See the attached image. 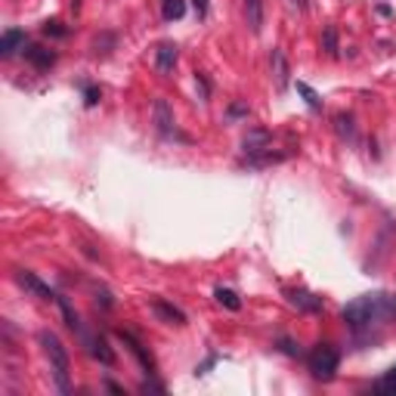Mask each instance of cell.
<instances>
[{"mask_svg":"<svg viewBox=\"0 0 396 396\" xmlns=\"http://www.w3.org/2000/svg\"><path fill=\"white\" fill-rule=\"evenodd\" d=\"M297 93H300L303 99H307V105H309V109H313V111H319V109H322V99H319V93H316V90L309 87L307 81H297Z\"/></svg>","mask_w":396,"mask_h":396,"instance_id":"obj_20","label":"cell"},{"mask_svg":"<svg viewBox=\"0 0 396 396\" xmlns=\"http://www.w3.org/2000/svg\"><path fill=\"white\" fill-rule=\"evenodd\" d=\"M56 303H59V309H62V319H65V325L71 328V332H81V319H78V313L71 309V303L65 300V297H56Z\"/></svg>","mask_w":396,"mask_h":396,"instance_id":"obj_18","label":"cell"},{"mask_svg":"<svg viewBox=\"0 0 396 396\" xmlns=\"http://www.w3.org/2000/svg\"><path fill=\"white\" fill-rule=\"evenodd\" d=\"M44 35L65 37V35H69V28H62V22H47V25H44Z\"/></svg>","mask_w":396,"mask_h":396,"instance_id":"obj_22","label":"cell"},{"mask_svg":"<svg viewBox=\"0 0 396 396\" xmlns=\"http://www.w3.org/2000/svg\"><path fill=\"white\" fill-rule=\"evenodd\" d=\"M25 47H28V37H25V31H19V28H6L3 37H0V56L3 59L16 56V53L25 50Z\"/></svg>","mask_w":396,"mask_h":396,"instance_id":"obj_7","label":"cell"},{"mask_svg":"<svg viewBox=\"0 0 396 396\" xmlns=\"http://www.w3.org/2000/svg\"><path fill=\"white\" fill-rule=\"evenodd\" d=\"M152 309H155V316H161L168 325H186V316H183V309H177L174 303L161 300V297H155V300H152Z\"/></svg>","mask_w":396,"mask_h":396,"instance_id":"obj_11","label":"cell"},{"mask_svg":"<svg viewBox=\"0 0 396 396\" xmlns=\"http://www.w3.org/2000/svg\"><path fill=\"white\" fill-rule=\"evenodd\" d=\"M140 390L143 393H164V384H158V381H143Z\"/></svg>","mask_w":396,"mask_h":396,"instance_id":"obj_24","label":"cell"},{"mask_svg":"<svg viewBox=\"0 0 396 396\" xmlns=\"http://www.w3.org/2000/svg\"><path fill=\"white\" fill-rule=\"evenodd\" d=\"M341 319L350 328H368L372 322H387L396 319V294H362L356 300H350L341 309Z\"/></svg>","mask_w":396,"mask_h":396,"instance_id":"obj_1","label":"cell"},{"mask_svg":"<svg viewBox=\"0 0 396 396\" xmlns=\"http://www.w3.org/2000/svg\"><path fill=\"white\" fill-rule=\"evenodd\" d=\"M37 341H41L44 353H47V359H50V372H53V378H56V387L62 393H69L71 390V384H69V350L62 347V341H59L53 332H41Z\"/></svg>","mask_w":396,"mask_h":396,"instance_id":"obj_2","label":"cell"},{"mask_svg":"<svg viewBox=\"0 0 396 396\" xmlns=\"http://www.w3.org/2000/svg\"><path fill=\"white\" fill-rule=\"evenodd\" d=\"M245 19H248V28L254 35H260L263 28V0H245Z\"/></svg>","mask_w":396,"mask_h":396,"instance_id":"obj_14","label":"cell"},{"mask_svg":"<svg viewBox=\"0 0 396 396\" xmlns=\"http://www.w3.org/2000/svg\"><path fill=\"white\" fill-rule=\"evenodd\" d=\"M161 16L168 19V22L183 19V16H186V0H164V3H161Z\"/></svg>","mask_w":396,"mask_h":396,"instance_id":"obj_17","label":"cell"},{"mask_svg":"<svg viewBox=\"0 0 396 396\" xmlns=\"http://www.w3.org/2000/svg\"><path fill=\"white\" fill-rule=\"evenodd\" d=\"M22 53L28 56V62L37 65V69H50V65L56 62V53H53V50H44V47H25Z\"/></svg>","mask_w":396,"mask_h":396,"instance_id":"obj_15","label":"cell"},{"mask_svg":"<svg viewBox=\"0 0 396 396\" xmlns=\"http://www.w3.org/2000/svg\"><path fill=\"white\" fill-rule=\"evenodd\" d=\"M229 115H233V118H239V115H248V109H245V105H233V109H229Z\"/></svg>","mask_w":396,"mask_h":396,"instance_id":"obj_27","label":"cell"},{"mask_svg":"<svg viewBox=\"0 0 396 396\" xmlns=\"http://www.w3.org/2000/svg\"><path fill=\"white\" fill-rule=\"evenodd\" d=\"M325 50L332 53V56L338 53V35H334V28H325Z\"/></svg>","mask_w":396,"mask_h":396,"instance_id":"obj_23","label":"cell"},{"mask_svg":"<svg viewBox=\"0 0 396 396\" xmlns=\"http://www.w3.org/2000/svg\"><path fill=\"white\" fill-rule=\"evenodd\" d=\"M152 115H155L158 134H164V136L174 134V111H170L168 99H155V105H152Z\"/></svg>","mask_w":396,"mask_h":396,"instance_id":"obj_9","label":"cell"},{"mask_svg":"<svg viewBox=\"0 0 396 396\" xmlns=\"http://www.w3.org/2000/svg\"><path fill=\"white\" fill-rule=\"evenodd\" d=\"M269 62H273V78H276V87L285 90L288 87V75H291V69H288V59L285 53H282L279 47L273 50V56H269Z\"/></svg>","mask_w":396,"mask_h":396,"instance_id":"obj_12","label":"cell"},{"mask_svg":"<svg viewBox=\"0 0 396 396\" xmlns=\"http://www.w3.org/2000/svg\"><path fill=\"white\" fill-rule=\"evenodd\" d=\"M16 282L25 288V291L37 294V297H41V300H56V294L50 291V285H44V282L37 279L35 273H25V269H19V273H16Z\"/></svg>","mask_w":396,"mask_h":396,"instance_id":"obj_8","label":"cell"},{"mask_svg":"<svg viewBox=\"0 0 396 396\" xmlns=\"http://www.w3.org/2000/svg\"><path fill=\"white\" fill-rule=\"evenodd\" d=\"M177 59H180V47H177L174 41H161L155 47V69L161 71V75H170V71H174Z\"/></svg>","mask_w":396,"mask_h":396,"instance_id":"obj_5","label":"cell"},{"mask_svg":"<svg viewBox=\"0 0 396 396\" xmlns=\"http://www.w3.org/2000/svg\"><path fill=\"white\" fill-rule=\"evenodd\" d=\"M195 3V12L198 16H208V0H192Z\"/></svg>","mask_w":396,"mask_h":396,"instance_id":"obj_26","label":"cell"},{"mask_svg":"<svg viewBox=\"0 0 396 396\" xmlns=\"http://www.w3.org/2000/svg\"><path fill=\"white\" fill-rule=\"evenodd\" d=\"M84 102H87V105H96V102H99V90H96V87H84Z\"/></svg>","mask_w":396,"mask_h":396,"instance_id":"obj_25","label":"cell"},{"mask_svg":"<svg viewBox=\"0 0 396 396\" xmlns=\"http://www.w3.org/2000/svg\"><path fill=\"white\" fill-rule=\"evenodd\" d=\"M375 393H381V396H396V366L387 368V372L381 375L378 381H375Z\"/></svg>","mask_w":396,"mask_h":396,"instance_id":"obj_16","label":"cell"},{"mask_svg":"<svg viewBox=\"0 0 396 396\" xmlns=\"http://www.w3.org/2000/svg\"><path fill=\"white\" fill-rule=\"evenodd\" d=\"M84 344H87V350L96 356L99 362H102V366H111V362H115V353L109 350L102 334H87V332H84Z\"/></svg>","mask_w":396,"mask_h":396,"instance_id":"obj_10","label":"cell"},{"mask_svg":"<svg viewBox=\"0 0 396 396\" xmlns=\"http://www.w3.org/2000/svg\"><path fill=\"white\" fill-rule=\"evenodd\" d=\"M242 149H245V155H260V152L269 149V130H251V134L242 140Z\"/></svg>","mask_w":396,"mask_h":396,"instance_id":"obj_13","label":"cell"},{"mask_svg":"<svg viewBox=\"0 0 396 396\" xmlns=\"http://www.w3.org/2000/svg\"><path fill=\"white\" fill-rule=\"evenodd\" d=\"M118 341H121V344H127V350L136 356V359H140V366L146 368L149 375L155 372V359H152V353L146 350V344L136 338V334H130V332H124V328H121V332H118Z\"/></svg>","mask_w":396,"mask_h":396,"instance_id":"obj_4","label":"cell"},{"mask_svg":"<svg viewBox=\"0 0 396 396\" xmlns=\"http://www.w3.org/2000/svg\"><path fill=\"white\" fill-rule=\"evenodd\" d=\"M307 366H309V372H313L316 378L332 381L334 372H338V366H341V353L332 344H319V347H313V353L307 356Z\"/></svg>","mask_w":396,"mask_h":396,"instance_id":"obj_3","label":"cell"},{"mask_svg":"<svg viewBox=\"0 0 396 396\" xmlns=\"http://www.w3.org/2000/svg\"><path fill=\"white\" fill-rule=\"evenodd\" d=\"M282 350H285V353H291V356H297V350H294L291 341H282Z\"/></svg>","mask_w":396,"mask_h":396,"instance_id":"obj_28","label":"cell"},{"mask_svg":"<svg viewBox=\"0 0 396 396\" xmlns=\"http://www.w3.org/2000/svg\"><path fill=\"white\" fill-rule=\"evenodd\" d=\"M285 297H288V303H291V307L300 309V313H322V297H316V294L303 291V288L285 291Z\"/></svg>","mask_w":396,"mask_h":396,"instance_id":"obj_6","label":"cell"},{"mask_svg":"<svg viewBox=\"0 0 396 396\" xmlns=\"http://www.w3.org/2000/svg\"><path fill=\"white\" fill-rule=\"evenodd\" d=\"M334 124H338V134H341V136H347V140H353V136H356L353 118H347V115H338V118H334Z\"/></svg>","mask_w":396,"mask_h":396,"instance_id":"obj_21","label":"cell"},{"mask_svg":"<svg viewBox=\"0 0 396 396\" xmlns=\"http://www.w3.org/2000/svg\"><path fill=\"white\" fill-rule=\"evenodd\" d=\"M214 297H217V303H223L226 309H242V300H239V294H235L233 288H217Z\"/></svg>","mask_w":396,"mask_h":396,"instance_id":"obj_19","label":"cell"},{"mask_svg":"<svg viewBox=\"0 0 396 396\" xmlns=\"http://www.w3.org/2000/svg\"><path fill=\"white\" fill-rule=\"evenodd\" d=\"M291 3L297 6V10H307V3H309V0H291Z\"/></svg>","mask_w":396,"mask_h":396,"instance_id":"obj_29","label":"cell"}]
</instances>
